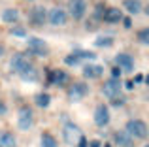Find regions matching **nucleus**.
Returning <instances> with one entry per match:
<instances>
[{"mask_svg": "<svg viewBox=\"0 0 149 147\" xmlns=\"http://www.w3.org/2000/svg\"><path fill=\"white\" fill-rule=\"evenodd\" d=\"M51 102V96L47 94V92H40V94H36V104L40 107H47Z\"/></svg>", "mask_w": 149, "mask_h": 147, "instance_id": "22", "label": "nucleus"}, {"mask_svg": "<svg viewBox=\"0 0 149 147\" xmlns=\"http://www.w3.org/2000/svg\"><path fill=\"white\" fill-rule=\"evenodd\" d=\"M115 62H117V66L125 72H132V68H134V59H132L130 55H127V53H119V55L115 57Z\"/></svg>", "mask_w": 149, "mask_h": 147, "instance_id": "11", "label": "nucleus"}, {"mask_svg": "<svg viewBox=\"0 0 149 147\" xmlns=\"http://www.w3.org/2000/svg\"><path fill=\"white\" fill-rule=\"evenodd\" d=\"M66 81H68V74L62 70H53L49 74V83L53 85H64Z\"/></svg>", "mask_w": 149, "mask_h": 147, "instance_id": "16", "label": "nucleus"}, {"mask_svg": "<svg viewBox=\"0 0 149 147\" xmlns=\"http://www.w3.org/2000/svg\"><path fill=\"white\" fill-rule=\"evenodd\" d=\"M102 11H104V8H102V6H96V17H102V15H104Z\"/></svg>", "mask_w": 149, "mask_h": 147, "instance_id": "33", "label": "nucleus"}, {"mask_svg": "<svg viewBox=\"0 0 149 147\" xmlns=\"http://www.w3.org/2000/svg\"><path fill=\"white\" fill-rule=\"evenodd\" d=\"M47 19H49L51 25H55V26H62V25H66V21H68L66 11L61 10V8H53V10L47 13Z\"/></svg>", "mask_w": 149, "mask_h": 147, "instance_id": "7", "label": "nucleus"}, {"mask_svg": "<svg viewBox=\"0 0 149 147\" xmlns=\"http://www.w3.org/2000/svg\"><path fill=\"white\" fill-rule=\"evenodd\" d=\"M47 51H49L47 44L44 40H40V38H29V53H32L36 57H45Z\"/></svg>", "mask_w": 149, "mask_h": 147, "instance_id": "3", "label": "nucleus"}, {"mask_svg": "<svg viewBox=\"0 0 149 147\" xmlns=\"http://www.w3.org/2000/svg\"><path fill=\"white\" fill-rule=\"evenodd\" d=\"M79 57H77L76 55V53H72V55H68V57H66V59H64V62L66 64H70V66H76V64H79Z\"/></svg>", "mask_w": 149, "mask_h": 147, "instance_id": "25", "label": "nucleus"}, {"mask_svg": "<svg viewBox=\"0 0 149 147\" xmlns=\"http://www.w3.org/2000/svg\"><path fill=\"white\" fill-rule=\"evenodd\" d=\"M138 40H140V44H143V45H147L149 44V28H142L138 32Z\"/></svg>", "mask_w": 149, "mask_h": 147, "instance_id": "24", "label": "nucleus"}, {"mask_svg": "<svg viewBox=\"0 0 149 147\" xmlns=\"http://www.w3.org/2000/svg\"><path fill=\"white\" fill-rule=\"evenodd\" d=\"M11 34H15V36H26V30L23 28V26H13V28H11Z\"/></svg>", "mask_w": 149, "mask_h": 147, "instance_id": "26", "label": "nucleus"}, {"mask_svg": "<svg viewBox=\"0 0 149 147\" xmlns=\"http://www.w3.org/2000/svg\"><path fill=\"white\" fill-rule=\"evenodd\" d=\"M125 8L128 10V13H140L142 11V2L140 0H125Z\"/></svg>", "mask_w": 149, "mask_h": 147, "instance_id": "19", "label": "nucleus"}, {"mask_svg": "<svg viewBox=\"0 0 149 147\" xmlns=\"http://www.w3.org/2000/svg\"><path fill=\"white\" fill-rule=\"evenodd\" d=\"M89 92V87L85 83H74L72 87L68 89V98L72 102H79V100L85 98V94Z\"/></svg>", "mask_w": 149, "mask_h": 147, "instance_id": "5", "label": "nucleus"}, {"mask_svg": "<svg viewBox=\"0 0 149 147\" xmlns=\"http://www.w3.org/2000/svg\"><path fill=\"white\" fill-rule=\"evenodd\" d=\"M68 10H70V15H72L74 19H81L85 15L87 4H85V0H70Z\"/></svg>", "mask_w": 149, "mask_h": 147, "instance_id": "8", "label": "nucleus"}, {"mask_svg": "<svg viewBox=\"0 0 149 147\" xmlns=\"http://www.w3.org/2000/svg\"><path fill=\"white\" fill-rule=\"evenodd\" d=\"M45 19H47V11L44 10V6H36L30 11V21H32L34 25H44Z\"/></svg>", "mask_w": 149, "mask_h": 147, "instance_id": "13", "label": "nucleus"}, {"mask_svg": "<svg viewBox=\"0 0 149 147\" xmlns=\"http://www.w3.org/2000/svg\"><path fill=\"white\" fill-rule=\"evenodd\" d=\"M102 19H104L106 23H119L121 19H123V13H121L117 8H108V10L104 11V15H102Z\"/></svg>", "mask_w": 149, "mask_h": 147, "instance_id": "14", "label": "nucleus"}, {"mask_svg": "<svg viewBox=\"0 0 149 147\" xmlns=\"http://www.w3.org/2000/svg\"><path fill=\"white\" fill-rule=\"evenodd\" d=\"M19 76H21L25 81H36L38 79V72H36V68H34L32 64H30L29 68H25V70L19 74Z\"/></svg>", "mask_w": 149, "mask_h": 147, "instance_id": "18", "label": "nucleus"}, {"mask_svg": "<svg viewBox=\"0 0 149 147\" xmlns=\"http://www.w3.org/2000/svg\"><path fill=\"white\" fill-rule=\"evenodd\" d=\"M102 72H104V68L98 66V64H87V66L83 68V76L89 77V79H96V77H100Z\"/></svg>", "mask_w": 149, "mask_h": 147, "instance_id": "15", "label": "nucleus"}, {"mask_svg": "<svg viewBox=\"0 0 149 147\" xmlns=\"http://www.w3.org/2000/svg\"><path fill=\"white\" fill-rule=\"evenodd\" d=\"M42 147H58L57 140H55V136H51L49 132L42 134Z\"/></svg>", "mask_w": 149, "mask_h": 147, "instance_id": "20", "label": "nucleus"}, {"mask_svg": "<svg viewBox=\"0 0 149 147\" xmlns=\"http://www.w3.org/2000/svg\"><path fill=\"white\" fill-rule=\"evenodd\" d=\"M111 104H113V106H123L125 98H123V96H115V98H111Z\"/></svg>", "mask_w": 149, "mask_h": 147, "instance_id": "27", "label": "nucleus"}, {"mask_svg": "<svg viewBox=\"0 0 149 147\" xmlns=\"http://www.w3.org/2000/svg\"><path fill=\"white\" fill-rule=\"evenodd\" d=\"M100 145H102V144H100L98 140H93V141H91V144H89L87 147H100Z\"/></svg>", "mask_w": 149, "mask_h": 147, "instance_id": "32", "label": "nucleus"}, {"mask_svg": "<svg viewBox=\"0 0 149 147\" xmlns=\"http://www.w3.org/2000/svg\"><path fill=\"white\" fill-rule=\"evenodd\" d=\"M62 136H64V141L68 145H76L77 140H79V136H81V132H79V128H77L74 123H68V125H64Z\"/></svg>", "mask_w": 149, "mask_h": 147, "instance_id": "4", "label": "nucleus"}, {"mask_svg": "<svg viewBox=\"0 0 149 147\" xmlns=\"http://www.w3.org/2000/svg\"><path fill=\"white\" fill-rule=\"evenodd\" d=\"M4 55V47H2V45H0V57H2Z\"/></svg>", "mask_w": 149, "mask_h": 147, "instance_id": "35", "label": "nucleus"}, {"mask_svg": "<svg viewBox=\"0 0 149 147\" xmlns=\"http://www.w3.org/2000/svg\"><path fill=\"white\" fill-rule=\"evenodd\" d=\"M123 25H125V28H130V26H132V21H130V19H123Z\"/></svg>", "mask_w": 149, "mask_h": 147, "instance_id": "30", "label": "nucleus"}, {"mask_svg": "<svg viewBox=\"0 0 149 147\" xmlns=\"http://www.w3.org/2000/svg\"><path fill=\"white\" fill-rule=\"evenodd\" d=\"M104 147H109V145H104Z\"/></svg>", "mask_w": 149, "mask_h": 147, "instance_id": "36", "label": "nucleus"}, {"mask_svg": "<svg viewBox=\"0 0 149 147\" xmlns=\"http://www.w3.org/2000/svg\"><path fill=\"white\" fill-rule=\"evenodd\" d=\"M98 47H109V45L113 44V40L109 36H100V38H96V42H95Z\"/></svg>", "mask_w": 149, "mask_h": 147, "instance_id": "23", "label": "nucleus"}, {"mask_svg": "<svg viewBox=\"0 0 149 147\" xmlns=\"http://www.w3.org/2000/svg\"><path fill=\"white\" fill-rule=\"evenodd\" d=\"M102 92H104V96H108V98H115V96H119V92H121L119 79H115V77L108 79L104 83V87H102Z\"/></svg>", "mask_w": 149, "mask_h": 147, "instance_id": "6", "label": "nucleus"}, {"mask_svg": "<svg viewBox=\"0 0 149 147\" xmlns=\"http://www.w3.org/2000/svg\"><path fill=\"white\" fill-rule=\"evenodd\" d=\"M15 136L11 132H0V147H15Z\"/></svg>", "mask_w": 149, "mask_h": 147, "instance_id": "17", "label": "nucleus"}, {"mask_svg": "<svg viewBox=\"0 0 149 147\" xmlns=\"http://www.w3.org/2000/svg\"><path fill=\"white\" fill-rule=\"evenodd\" d=\"M125 87H127V89H132V87H134V81H127V83H125Z\"/></svg>", "mask_w": 149, "mask_h": 147, "instance_id": "34", "label": "nucleus"}, {"mask_svg": "<svg viewBox=\"0 0 149 147\" xmlns=\"http://www.w3.org/2000/svg\"><path fill=\"white\" fill-rule=\"evenodd\" d=\"M89 144H87V140H85L83 136H79V140H77V147H87Z\"/></svg>", "mask_w": 149, "mask_h": 147, "instance_id": "29", "label": "nucleus"}, {"mask_svg": "<svg viewBox=\"0 0 149 147\" xmlns=\"http://www.w3.org/2000/svg\"><path fill=\"white\" fill-rule=\"evenodd\" d=\"M6 111H8L6 104H4V102H0V115H4V113H6Z\"/></svg>", "mask_w": 149, "mask_h": 147, "instance_id": "31", "label": "nucleus"}, {"mask_svg": "<svg viewBox=\"0 0 149 147\" xmlns=\"http://www.w3.org/2000/svg\"><path fill=\"white\" fill-rule=\"evenodd\" d=\"M127 132L130 134L132 138H140V140H146L149 130H147V125L142 121V119H130L127 123Z\"/></svg>", "mask_w": 149, "mask_h": 147, "instance_id": "1", "label": "nucleus"}, {"mask_svg": "<svg viewBox=\"0 0 149 147\" xmlns=\"http://www.w3.org/2000/svg\"><path fill=\"white\" fill-rule=\"evenodd\" d=\"M111 77H115V79H119V77H121V68H119V66L111 70Z\"/></svg>", "mask_w": 149, "mask_h": 147, "instance_id": "28", "label": "nucleus"}, {"mask_svg": "<svg viewBox=\"0 0 149 147\" xmlns=\"http://www.w3.org/2000/svg\"><path fill=\"white\" fill-rule=\"evenodd\" d=\"M95 123L98 126H106L109 123V110L108 106H104V104H98L95 110Z\"/></svg>", "mask_w": 149, "mask_h": 147, "instance_id": "10", "label": "nucleus"}, {"mask_svg": "<svg viewBox=\"0 0 149 147\" xmlns=\"http://www.w3.org/2000/svg\"><path fill=\"white\" fill-rule=\"evenodd\" d=\"M34 123V115H32V110L26 106H23L21 110H19V117H17V125L21 130H29L30 126H32Z\"/></svg>", "mask_w": 149, "mask_h": 147, "instance_id": "2", "label": "nucleus"}, {"mask_svg": "<svg viewBox=\"0 0 149 147\" xmlns=\"http://www.w3.org/2000/svg\"><path fill=\"white\" fill-rule=\"evenodd\" d=\"M2 19L6 23H15L19 19V13H17V10H4V13H2Z\"/></svg>", "mask_w": 149, "mask_h": 147, "instance_id": "21", "label": "nucleus"}, {"mask_svg": "<svg viewBox=\"0 0 149 147\" xmlns=\"http://www.w3.org/2000/svg\"><path fill=\"white\" fill-rule=\"evenodd\" d=\"M11 70H13L15 74H21L25 68H29L30 66V62H29V59H26L23 53H15L13 55V59H11Z\"/></svg>", "mask_w": 149, "mask_h": 147, "instance_id": "9", "label": "nucleus"}, {"mask_svg": "<svg viewBox=\"0 0 149 147\" xmlns=\"http://www.w3.org/2000/svg\"><path fill=\"white\" fill-rule=\"evenodd\" d=\"M113 138H115V144L119 147H134V138H132L127 130H119V132H115Z\"/></svg>", "mask_w": 149, "mask_h": 147, "instance_id": "12", "label": "nucleus"}, {"mask_svg": "<svg viewBox=\"0 0 149 147\" xmlns=\"http://www.w3.org/2000/svg\"><path fill=\"white\" fill-rule=\"evenodd\" d=\"M146 147H149V145H146Z\"/></svg>", "mask_w": 149, "mask_h": 147, "instance_id": "37", "label": "nucleus"}]
</instances>
